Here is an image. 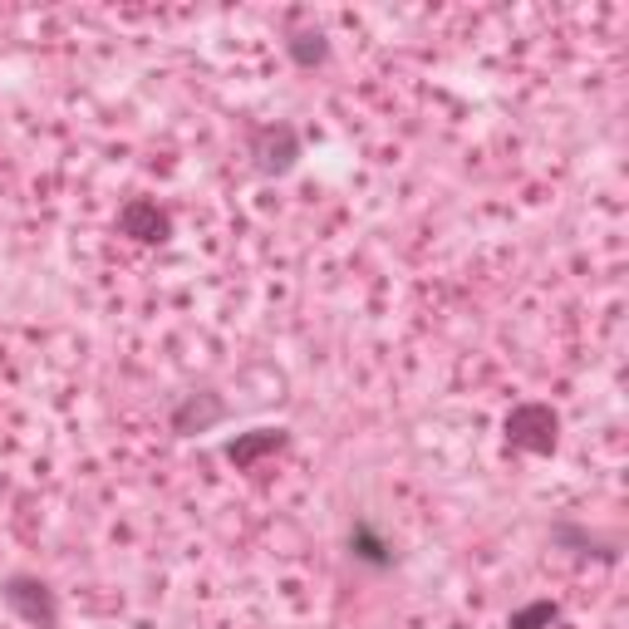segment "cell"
<instances>
[{
	"label": "cell",
	"instance_id": "cell-2",
	"mask_svg": "<svg viewBox=\"0 0 629 629\" xmlns=\"http://www.w3.org/2000/svg\"><path fill=\"white\" fill-rule=\"evenodd\" d=\"M128 231L133 236H158L163 231V217H158V207H148V202H138V207H128Z\"/></svg>",
	"mask_w": 629,
	"mask_h": 629
},
{
	"label": "cell",
	"instance_id": "cell-1",
	"mask_svg": "<svg viewBox=\"0 0 629 629\" xmlns=\"http://www.w3.org/2000/svg\"><path fill=\"white\" fill-rule=\"evenodd\" d=\"M507 433H512V443H521V448H551L556 418H551V408H536V403H531V408H516Z\"/></svg>",
	"mask_w": 629,
	"mask_h": 629
}]
</instances>
